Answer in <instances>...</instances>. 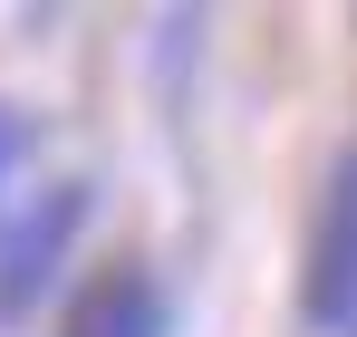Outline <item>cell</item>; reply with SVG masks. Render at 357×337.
<instances>
[{"instance_id": "obj_1", "label": "cell", "mask_w": 357, "mask_h": 337, "mask_svg": "<svg viewBox=\"0 0 357 337\" xmlns=\"http://www.w3.org/2000/svg\"><path fill=\"white\" fill-rule=\"evenodd\" d=\"M299 308H309L319 337H357V145L328 164V193H319V212H309Z\"/></svg>"}, {"instance_id": "obj_2", "label": "cell", "mask_w": 357, "mask_h": 337, "mask_svg": "<svg viewBox=\"0 0 357 337\" xmlns=\"http://www.w3.org/2000/svg\"><path fill=\"white\" fill-rule=\"evenodd\" d=\"M77 212H87V193H49L29 222L10 231V251H0V318H20L39 289H49V270H59L68 231H77Z\"/></svg>"}, {"instance_id": "obj_3", "label": "cell", "mask_w": 357, "mask_h": 337, "mask_svg": "<svg viewBox=\"0 0 357 337\" xmlns=\"http://www.w3.org/2000/svg\"><path fill=\"white\" fill-rule=\"evenodd\" d=\"M68 337H174V308H165V289L126 260V270H107V280H87Z\"/></svg>"}, {"instance_id": "obj_4", "label": "cell", "mask_w": 357, "mask_h": 337, "mask_svg": "<svg viewBox=\"0 0 357 337\" xmlns=\"http://www.w3.org/2000/svg\"><path fill=\"white\" fill-rule=\"evenodd\" d=\"M20 145H29V135H20V116L0 107V183H10V164H20Z\"/></svg>"}]
</instances>
